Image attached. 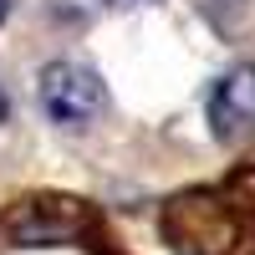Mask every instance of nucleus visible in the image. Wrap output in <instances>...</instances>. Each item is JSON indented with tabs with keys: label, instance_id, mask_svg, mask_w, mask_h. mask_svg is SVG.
Masks as SVG:
<instances>
[{
	"label": "nucleus",
	"instance_id": "obj_2",
	"mask_svg": "<svg viewBox=\"0 0 255 255\" xmlns=\"http://www.w3.org/2000/svg\"><path fill=\"white\" fill-rule=\"evenodd\" d=\"M209 123H215V138H225V143L255 138V67L250 61L230 67L215 82V92H209Z\"/></svg>",
	"mask_w": 255,
	"mask_h": 255
},
{
	"label": "nucleus",
	"instance_id": "obj_3",
	"mask_svg": "<svg viewBox=\"0 0 255 255\" xmlns=\"http://www.w3.org/2000/svg\"><path fill=\"white\" fill-rule=\"evenodd\" d=\"M5 113H10V102H5V87H0V123H5Z\"/></svg>",
	"mask_w": 255,
	"mask_h": 255
},
{
	"label": "nucleus",
	"instance_id": "obj_4",
	"mask_svg": "<svg viewBox=\"0 0 255 255\" xmlns=\"http://www.w3.org/2000/svg\"><path fill=\"white\" fill-rule=\"evenodd\" d=\"M108 5H118V10H123V5H143V0H108Z\"/></svg>",
	"mask_w": 255,
	"mask_h": 255
},
{
	"label": "nucleus",
	"instance_id": "obj_1",
	"mask_svg": "<svg viewBox=\"0 0 255 255\" xmlns=\"http://www.w3.org/2000/svg\"><path fill=\"white\" fill-rule=\"evenodd\" d=\"M102 102H108L102 77L82 61H51L41 72V113L61 128H87L102 113Z\"/></svg>",
	"mask_w": 255,
	"mask_h": 255
},
{
	"label": "nucleus",
	"instance_id": "obj_5",
	"mask_svg": "<svg viewBox=\"0 0 255 255\" xmlns=\"http://www.w3.org/2000/svg\"><path fill=\"white\" fill-rule=\"evenodd\" d=\"M5 15H10V0H0V20H5Z\"/></svg>",
	"mask_w": 255,
	"mask_h": 255
}]
</instances>
